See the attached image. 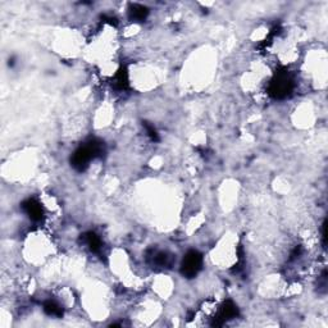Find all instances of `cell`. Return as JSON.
Masks as SVG:
<instances>
[{
  "label": "cell",
  "instance_id": "6da1fadb",
  "mask_svg": "<svg viewBox=\"0 0 328 328\" xmlns=\"http://www.w3.org/2000/svg\"><path fill=\"white\" fill-rule=\"evenodd\" d=\"M104 144L97 139H91L84 146H80L71 157V164L74 169L82 172L89 167V163L95 158L103 157Z\"/></svg>",
  "mask_w": 328,
  "mask_h": 328
},
{
  "label": "cell",
  "instance_id": "7a4b0ae2",
  "mask_svg": "<svg viewBox=\"0 0 328 328\" xmlns=\"http://www.w3.org/2000/svg\"><path fill=\"white\" fill-rule=\"evenodd\" d=\"M292 87H294V81H292L289 71L284 68L281 71L276 72L274 77L270 81L268 91L276 99H284L292 91Z\"/></svg>",
  "mask_w": 328,
  "mask_h": 328
},
{
  "label": "cell",
  "instance_id": "3957f363",
  "mask_svg": "<svg viewBox=\"0 0 328 328\" xmlns=\"http://www.w3.org/2000/svg\"><path fill=\"white\" fill-rule=\"evenodd\" d=\"M203 263H204L203 255L197 250H190L182 260L181 273L186 279H194L201 270Z\"/></svg>",
  "mask_w": 328,
  "mask_h": 328
},
{
  "label": "cell",
  "instance_id": "277c9868",
  "mask_svg": "<svg viewBox=\"0 0 328 328\" xmlns=\"http://www.w3.org/2000/svg\"><path fill=\"white\" fill-rule=\"evenodd\" d=\"M239 315V309H237V305L235 304L231 300H227L222 304V307L219 308L217 313V317L214 318V324L221 325L223 324L226 320L232 319V318H236Z\"/></svg>",
  "mask_w": 328,
  "mask_h": 328
},
{
  "label": "cell",
  "instance_id": "5b68a950",
  "mask_svg": "<svg viewBox=\"0 0 328 328\" xmlns=\"http://www.w3.org/2000/svg\"><path fill=\"white\" fill-rule=\"evenodd\" d=\"M22 209L23 212L29 215V218L31 221L40 222L44 217V209H42V205L37 201L36 199H27L22 203Z\"/></svg>",
  "mask_w": 328,
  "mask_h": 328
},
{
  "label": "cell",
  "instance_id": "8992f818",
  "mask_svg": "<svg viewBox=\"0 0 328 328\" xmlns=\"http://www.w3.org/2000/svg\"><path fill=\"white\" fill-rule=\"evenodd\" d=\"M81 242L86 247H89V250L91 253H99L103 247L102 239L97 236L95 232H86L81 236Z\"/></svg>",
  "mask_w": 328,
  "mask_h": 328
},
{
  "label": "cell",
  "instance_id": "52a82bcc",
  "mask_svg": "<svg viewBox=\"0 0 328 328\" xmlns=\"http://www.w3.org/2000/svg\"><path fill=\"white\" fill-rule=\"evenodd\" d=\"M149 16V9L141 4H130L129 7V17L131 21L142 22Z\"/></svg>",
  "mask_w": 328,
  "mask_h": 328
},
{
  "label": "cell",
  "instance_id": "ba28073f",
  "mask_svg": "<svg viewBox=\"0 0 328 328\" xmlns=\"http://www.w3.org/2000/svg\"><path fill=\"white\" fill-rule=\"evenodd\" d=\"M44 312L46 313L47 315H50V317L59 318L63 315V309H62L61 305L57 301H54V300H47V301L45 302Z\"/></svg>",
  "mask_w": 328,
  "mask_h": 328
},
{
  "label": "cell",
  "instance_id": "9c48e42d",
  "mask_svg": "<svg viewBox=\"0 0 328 328\" xmlns=\"http://www.w3.org/2000/svg\"><path fill=\"white\" fill-rule=\"evenodd\" d=\"M114 86L118 90H124L129 87V74L126 68H121L114 76Z\"/></svg>",
  "mask_w": 328,
  "mask_h": 328
},
{
  "label": "cell",
  "instance_id": "30bf717a",
  "mask_svg": "<svg viewBox=\"0 0 328 328\" xmlns=\"http://www.w3.org/2000/svg\"><path fill=\"white\" fill-rule=\"evenodd\" d=\"M153 264L157 268H166L168 267V265H171V258L168 257L167 253H155V254L153 255Z\"/></svg>",
  "mask_w": 328,
  "mask_h": 328
},
{
  "label": "cell",
  "instance_id": "8fae6325",
  "mask_svg": "<svg viewBox=\"0 0 328 328\" xmlns=\"http://www.w3.org/2000/svg\"><path fill=\"white\" fill-rule=\"evenodd\" d=\"M144 126L146 135L150 137V140H152V141H158V140H159V135H158V131L155 130V127L153 126V124L147 123V122H145Z\"/></svg>",
  "mask_w": 328,
  "mask_h": 328
}]
</instances>
